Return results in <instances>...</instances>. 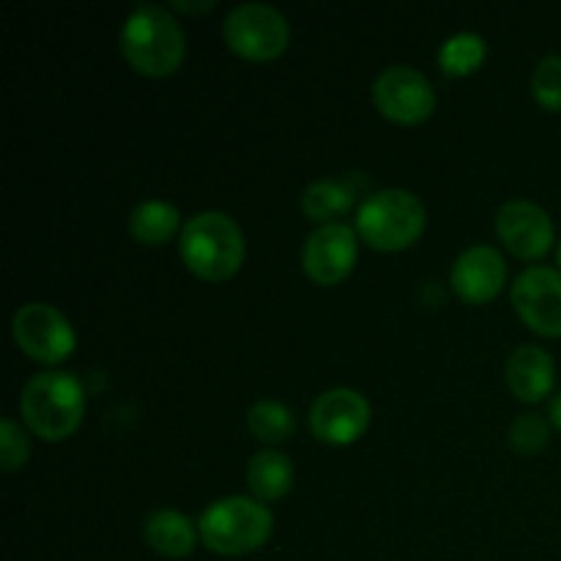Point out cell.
<instances>
[{
    "label": "cell",
    "mask_w": 561,
    "mask_h": 561,
    "mask_svg": "<svg viewBox=\"0 0 561 561\" xmlns=\"http://www.w3.org/2000/svg\"><path fill=\"white\" fill-rule=\"evenodd\" d=\"M121 49L131 69L140 75L168 77L184 60V31L162 5H140L124 22Z\"/></svg>",
    "instance_id": "cell-1"
},
{
    "label": "cell",
    "mask_w": 561,
    "mask_h": 561,
    "mask_svg": "<svg viewBox=\"0 0 561 561\" xmlns=\"http://www.w3.org/2000/svg\"><path fill=\"white\" fill-rule=\"evenodd\" d=\"M356 266V233L348 225H321L301 250V268L318 285H337Z\"/></svg>",
    "instance_id": "cell-11"
},
{
    "label": "cell",
    "mask_w": 561,
    "mask_h": 561,
    "mask_svg": "<svg viewBox=\"0 0 561 561\" xmlns=\"http://www.w3.org/2000/svg\"><path fill=\"white\" fill-rule=\"evenodd\" d=\"M214 3H173V9H179V11H208L211 9Z\"/></svg>",
    "instance_id": "cell-25"
},
{
    "label": "cell",
    "mask_w": 561,
    "mask_h": 561,
    "mask_svg": "<svg viewBox=\"0 0 561 561\" xmlns=\"http://www.w3.org/2000/svg\"><path fill=\"white\" fill-rule=\"evenodd\" d=\"M181 257L195 277L222 283L244 263V236L228 214L203 211L181 230Z\"/></svg>",
    "instance_id": "cell-2"
},
{
    "label": "cell",
    "mask_w": 561,
    "mask_h": 561,
    "mask_svg": "<svg viewBox=\"0 0 561 561\" xmlns=\"http://www.w3.org/2000/svg\"><path fill=\"white\" fill-rule=\"evenodd\" d=\"M557 263H559V268H561V241H559V247H557Z\"/></svg>",
    "instance_id": "cell-26"
},
{
    "label": "cell",
    "mask_w": 561,
    "mask_h": 561,
    "mask_svg": "<svg viewBox=\"0 0 561 561\" xmlns=\"http://www.w3.org/2000/svg\"><path fill=\"white\" fill-rule=\"evenodd\" d=\"M197 535L201 531L195 529V524L175 510H159L146 520V542L170 559L190 557L197 546Z\"/></svg>",
    "instance_id": "cell-15"
},
{
    "label": "cell",
    "mask_w": 561,
    "mask_h": 561,
    "mask_svg": "<svg viewBox=\"0 0 561 561\" xmlns=\"http://www.w3.org/2000/svg\"><path fill=\"white\" fill-rule=\"evenodd\" d=\"M507 387L524 403H540L551 394L557 381V367L548 351L540 345H520L507 359Z\"/></svg>",
    "instance_id": "cell-14"
},
{
    "label": "cell",
    "mask_w": 561,
    "mask_h": 561,
    "mask_svg": "<svg viewBox=\"0 0 561 561\" xmlns=\"http://www.w3.org/2000/svg\"><path fill=\"white\" fill-rule=\"evenodd\" d=\"M373 102L394 124H422L436 110V91L425 75L409 66H392L373 85Z\"/></svg>",
    "instance_id": "cell-8"
},
{
    "label": "cell",
    "mask_w": 561,
    "mask_h": 561,
    "mask_svg": "<svg viewBox=\"0 0 561 561\" xmlns=\"http://www.w3.org/2000/svg\"><path fill=\"white\" fill-rule=\"evenodd\" d=\"M496 233L513 255L537 261L553 247V222L537 203L510 201L496 214Z\"/></svg>",
    "instance_id": "cell-12"
},
{
    "label": "cell",
    "mask_w": 561,
    "mask_h": 561,
    "mask_svg": "<svg viewBox=\"0 0 561 561\" xmlns=\"http://www.w3.org/2000/svg\"><path fill=\"white\" fill-rule=\"evenodd\" d=\"M551 422L561 431V392L553 398V403H551Z\"/></svg>",
    "instance_id": "cell-24"
},
{
    "label": "cell",
    "mask_w": 561,
    "mask_h": 561,
    "mask_svg": "<svg viewBox=\"0 0 561 561\" xmlns=\"http://www.w3.org/2000/svg\"><path fill=\"white\" fill-rule=\"evenodd\" d=\"M513 305L520 321L542 337H561V274L548 266H529L513 285Z\"/></svg>",
    "instance_id": "cell-9"
},
{
    "label": "cell",
    "mask_w": 561,
    "mask_h": 561,
    "mask_svg": "<svg viewBox=\"0 0 561 561\" xmlns=\"http://www.w3.org/2000/svg\"><path fill=\"white\" fill-rule=\"evenodd\" d=\"M247 425L257 442L279 444L294 436L296 416L288 405L277 403V400H257L247 414Z\"/></svg>",
    "instance_id": "cell-19"
},
{
    "label": "cell",
    "mask_w": 561,
    "mask_h": 561,
    "mask_svg": "<svg viewBox=\"0 0 561 561\" xmlns=\"http://www.w3.org/2000/svg\"><path fill=\"white\" fill-rule=\"evenodd\" d=\"M356 230L376 250L400 252L425 230V206L405 190L376 192L356 214Z\"/></svg>",
    "instance_id": "cell-5"
},
{
    "label": "cell",
    "mask_w": 561,
    "mask_h": 561,
    "mask_svg": "<svg viewBox=\"0 0 561 561\" xmlns=\"http://www.w3.org/2000/svg\"><path fill=\"white\" fill-rule=\"evenodd\" d=\"M197 531L211 553L244 557L266 546L274 531V515L255 499H219L201 515Z\"/></svg>",
    "instance_id": "cell-4"
},
{
    "label": "cell",
    "mask_w": 561,
    "mask_h": 561,
    "mask_svg": "<svg viewBox=\"0 0 561 561\" xmlns=\"http://www.w3.org/2000/svg\"><path fill=\"white\" fill-rule=\"evenodd\" d=\"M531 93H535L537 104L551 113L561 110V58L559 55H548L540 60L531 77Z\"/></svg>",
    "instance_id": "cell-21"
},
{
    "label": "cell",
    "mask_w": 561,
    "mask_h": 561,
    "mask_svg": "<svg viewBox=\"0 0 561 561\" xmlns=\"http://www.w3.org/2000/svg\"><path fill=\"white\" fill-rule=\"evenodd\" d=\"M27 455H31V447H27V436L22 433V427L14 420H0V469H20Z\"/></svg>",
    "instance_id": "cell-23"
},
{
    "label": "cell",
    "mask_w": 561,
    "mask_h": 561,
    "mask_svg": "<svg viewBox=\"0 0 561 561\" xmlns=\"http://www.w3.org/2000/svg\"><path fill=\"white\" fill-rule=\"evenodd\" d=\"M507 279V263L502 252L493 247H471L455 261L453 266V288L469 305H485L496 299L499 290Z\"/></svg>",
    "instance_id": "cell-13"
},
{
    "label": "cell",
    "mask_w": 561,
    "mask_h": 561,
    "mask_svg": "<svg viewBox=\"0 0 561 561\" xmlns=\"http://www.w3.org/2000/svg\"><path fill=\"white\" fill-rule=\"evenodd\" d=\"M225 42L247 60H274L288 49V20L274 5L241 3L225 20Z\"/></svg>",
    "instance_id": "cell-6"
},
{
    "label": "cell",
    "mask_w": 561,
    "mask_h": 561,
    "mask_svg": "<svg viewBox=\"0 0 561 561\" xmlns=\"http://www.w3.org/2000/svg\"><path fill=\"white\" fill-rule=\"evenodd\" d=\"M11 332H14L16 345L42 365H58V362L69 359L77 348V334L69 318L44 301L22 305L14 312Z\"/></svg>",
    "instance_id": "cell-7"
},
{
    "label": "cell",
    "mask_w": 561,
    "mask_h": 561,
    "mask_svg": "<svg viewBox=\"0 0 561 561\" xmlns=\"http://www.w3.org/2000/svg\"><path fill=\"white\" fill-rule=\"evenodd\" d=\"M179 208L164 201H146L129 214V233L140 244L157 247L173 239V233L179 230Z\"/></svg>",
    "instance_id": "cell-17"
},
{
    "label": "cell",
    "mask_w": 561,
    "mask_h": 561,
    "mask_svg": "<svg viewBox=\"0 0 561 561\" xmlns=\"http://www.w3.org/2000/svg\"><path fill=\"white\" fill-rule=\"evenodd\" d=\"M548 438H551V433H548V422L537 414L518 416L513 431H510V444H513L515 453L520 455L540 453V449L548 444Z\"/></svg>",
    "instance_id": "cell-22"
},
{
    "label": "cell",
    "mask_w": 561,
    "mask_h": 561,
    "mask_svg": "<svg viewBox=\"0 0 561 561\" xmlns=\"http://www.w3.org/2000/svg\"><path fill=\"white\" fill-rule=\"evenodd\" d=\"M247 485L261 502L283 499L294 488V466L277 449H263L247 466Z\"/></svg>",
    "instance_id": "cell-16"
},
{
    "label": "cell",
    "mask_w": 561,
    "mask_h": 561,
    "mask_svg": "<svg viewBox=\"0 0 561 561\" xmlns=\"http://www.w3.org/2000/svg\"><path fill=\"white\" fill-rule=\"evenodd\" d=\"M370 425V405L356 389H329L312 403L310 427L318 442L345 447L362 438Z\"/></svg>",
    "instance_id": "cell-10"
},
{
    "label": "cell",
    "mask_w": 561,
    "mask_h": 561,
    "mask_svg": "<svg viewBox=\"0 0 561 561\" xmlns=\"http://www.w3.org/2000/svg\"><path fill=\"white\" fill-rule=\"evenodd\" d=\"M485 42L477 33H455L438 49V66L453 77H466L485 60Z\"/></svg>",
    "instance_id": "cell-20"
},
{
    "label": "cell",
    "mask_w": 561,
    "mask_h": 561,
    "mask_svg": "<svg viewBox=\"0 0 561 561\" xmlns=\"http://www.w3.org/2000/svg\"><path fill=\"white\" fill-rule=\"evenodd\" d=\"M20 411L25 425L44 442H64L80 427L85 411L82 383L69 373H38L22 389Z\"/></svg>",
    "instance_id": "cell-3"
},
{
    "label": "cell",
    "mask_w": 561,
    "mask_h": 561,
    "mask_svg": "<svg viewBox=\"0 0 561 561\" xmlns=\"http://www.w3.org/2000/svg\"><path fill=\"white\" fill-rule=\"evenodd\" d=\"M351 206H354V190L343 181H316L301 195V208L307 217L318 219V222L343 217Z\"/></svg>",
    "instance_id": "cell-18"
}]
</instances>
